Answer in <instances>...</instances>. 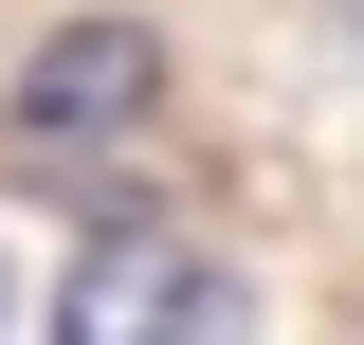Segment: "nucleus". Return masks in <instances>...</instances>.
<instances>
[{"mask_svg":"<svg viewBox=\"0 0 364 345\" xmlns=\"http://www.w3.org/2000/svg\"><path fill=\"white\" fill-rule=\"evenodd\" d=\"M346 37H364V0H346Z\"/></svg>","mask_w":364,"mask_h":345,"instance_id":"nucleus-3","label":"nucleus"},{"mask_svg":"<svg viewBox=\"0 0 364 345\" xmlns=\"http://www.w3.org/2000/svg\"><path fill=\"white\" fill-rule=\"evenodd\" d=\"M55 345H237V273L200 255V236H164V218H128V236L73 255Z\"/></svg>","mask_w":364,"mask_h":345,"instance_id":"nucleus-1","label":"nucleus"},{"mask_svg":"<svg viewBox=\"0 0 364 345\" xmlns=\"http://www.w3.org/2000/svg\"><path fill=\"white\" fill-rule=\"evenodd\" d=\"M146 91H164V55H146V18H73V37L18 73V146L37 164H73V146H109V128H146Z\"/></svg>","mask_w":364,"mask_h":345,"instance_id":"nucleus-2","label":"nucleus"}]
</instances>
